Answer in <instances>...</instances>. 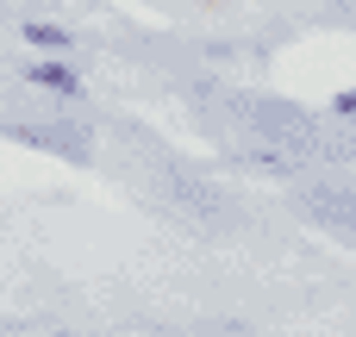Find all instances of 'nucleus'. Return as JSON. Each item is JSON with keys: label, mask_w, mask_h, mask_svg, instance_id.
<instances>
[{"label": "nucleus", "mask_w": 356, "mask_h": 337, "mask_svg": "<svg viewBox=\"0 0 356 337\" xmlns=\"http://www.w3.org/2000/svg\"><path fill=\"white\" fill-rule=\"evenodd\" d=\"M31 44H44V50H63L69 38H63V31H50V25H31Z\"/></svg>", "instance_id": "1"}, {"label": "nucleus", "mask_w": 356, "mask_h": 337, "mask_svg": "<svg viewBox=\"0 0 356 337\" xmlns=\"http://www.w3.org/2000/svg\"><path fill=\"white\" fill-rule=\"evenodd\" d=\"M38 81H44V88H63V94H75V81H69L63 69H38Z\"/></svg>", "instance_id": "2"}]
</instances>
